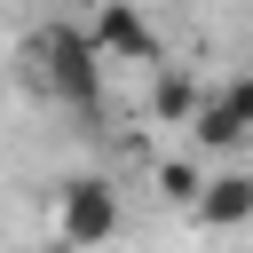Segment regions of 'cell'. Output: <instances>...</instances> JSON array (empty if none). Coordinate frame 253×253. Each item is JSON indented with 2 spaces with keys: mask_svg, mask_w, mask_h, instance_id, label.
<instances>
[{
  "mask_svg": "<svg viewBox=\"0 0 253 253\" xmlns=\"http://www.w3.org/2000/svg\"><path fill=\"white\" fill-rule=\"evenodd\" d=\"M24 63H32V87H40L47 103H63V111H79V119L103 111V47H95L87 24H47V32H32Z\"/></svg>",
  "mask_w": 253,
  "mask_h": 253,
  "instance_id": "6da1fadb",
  "label": "cell"
},
{
  "mask_svg": "<svg viewBox=\"0 0 253 253\" xmlns=\"http://www.w3.org/2000/svg\"><path fill=\"white\" fill-rule=\"evenodd\" d=\"M119 229H126L119 182H103V174H71V182L55 190V237H63V245H79V253H103Z\"/></svg>",
  "mask_w": 253,
  "mask_h": 253,
  "instance_id": "7a4b0ae2",
  "label": "cell"
},
{
  "mask_svg": "<svg viewBox=\"0 0 253 253\" xmlns=\"http://www.w3.org/2000/svg\"><path fill=\"white\" fill-rule=\"evenodd\" d=\"M87 32H95V47H103V63H150V71L166 63V40L150 32V16H142L134 0H103Z\"/></svg>",
  "mask_w": 253,
  "mask_h": 253,
  "instance_id": "3957f363",
  "label": "cell"
},
{
  "mask_svg": "<svg viewBox=\"0 0 253 253\" xmlns=\"http://www.w3.org/2000/svg\"><path fill=\"white\" fill-rule=\"evenodd\" d=\"M198 229H245L253 221V174L245 166H229V174H206V190H198Z\"/></svg>",
  "mask_w": 253,
  "mask_h": 253,
  "instance_id": "277c9868",
  "label": "cell"
},
{
  "mask_svg": "<svg viewBox=\"0 0 253 253\" xmlns=\"http://www.w3.org/2000/svg\"><path fill=\"white\" fill-rule=\"evenodd\" d=\"M198 103H206V87H198L182 63H158V71H150V119H158V126H190Z\"/></svg>",
  "mask_w": 253,
  "mask_h": 253,
  "instance_id": "5b68a950",
  "label": "cell"
},
{
  "mask_svg": "<svg viewBox=\"0 0 253 253\" xmlns=\"http://www.w3.org/2000/svg\"><path fill=\"white\" fill-rule=\"evenodd\" d=\"M190 142H198V150H237V142H245V126H237V111L221 103V87L198 103V119H190Z\"/></svg>",
  "mask_w": 253,
  "mask_h": 253,
  "instance_id": "8992f818",
  "label": "cell"
},
{
  "mask_svg": "<svg viewBox=\"0 0 253 253\" xmlns=\"http://www.w3.org/2000/svg\"><path fill=\"white\" fill-rule=\"evenodd\" d=\"M158 190H166L174 206H198V190H206V174H198L190 158H166V166H158Z\"/></svg>",
  "mask_w": 253,
  "mask_h": 253,
  "instance_id": "52a82bcc",
  "label": "cell"
},
{
  "mask_svg": "<svg viewBox=\"0 0 253 253\" xmlns=\"http://www.w3.org/2000/svg\"><path fill=\"white\" fill-rule=\"evenodd\" d=\"M221 103H229V111H237V126L253 134V71H237V79L221 87Z\"/></svg>",
  "mask_w": 253,
  "mask_h": 253,
  "instance_id": "ba28073f",
  "label": "cell"
},
{
  "mask_svg": "<svg viewBox=\"0 0 253 253\" xmlns=\"http://www.w3.org/2000/svg\"><path fill=\"white\" fill-rule=\"evenodd\" d=\"M40 253H79V245H63V237H47V245H40Z\"/></svg>",
  "mask_w": 253,
  "mask_h": 253,
  "instance_id": "9c48e42d",
  "label": "cell"
}]
</instances>
